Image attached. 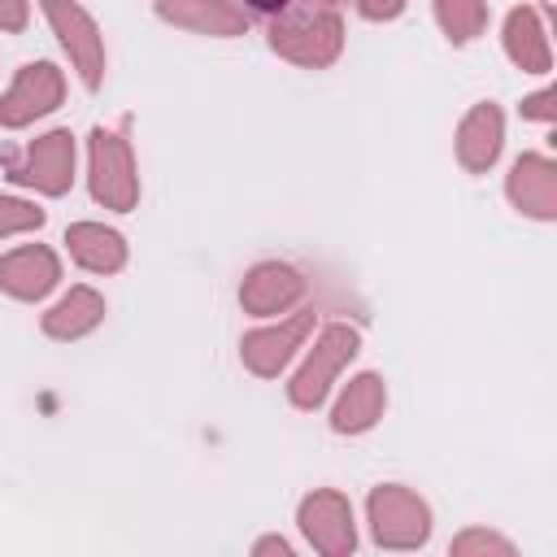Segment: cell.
<instances>
[{
  "label": "cell",
  "instance_id": "cell-1",
  "mask_svg": "<svg viewBox=\"0 0 557 557\" xmlns=\"http://www.w3.org/2000/svg\"><path fill=\"white\" fill-rule=\"evenodd\" d=\"M344 44L339 13H287L270 26V48L296 65H331Z\"/></svg>",
  "mask_w": 557,
  "mask_h": 557
},
{
  "label": "cell",
  "instance_id": "cell-2",
  "mask_svg": "<svg viewBox=\"0 0 557 557\" xmlns=\"http://www.w3.org/2000/svg\"><path fill=\"white\" fill-rule=\"evenodd\" d=\"M370 527L383 548H418L431 535V513L409 487L383 483L370 492Z\"/></svg>",
  "mask_w": 557,
  "mask_h": 557
},
{
  "label": "cell",
  "instance_id": "cell-3",
  "mask_svg": "<svg viewBox=\"0 0 557 557\" xmlns=\"http://www.w3.org/2000/svg\"><path fill=\"white\" fill-rule=\"evenodd\" d=\"M4 170L17 183H30L48 196H61L74 178V139H70V131H48L26 152H4Z\"/></svg>",
  "mask_w": 557,
  "mask_h": 557
},
{
  "label": "cell",
  "instance_id": "cell-4",
  "mask_svg": "<svg viewBox=\"0 0 557 557\" xmlns=\"http://www.w3.org/2000/svg\"><path fill=\"white\" fill-rule=\"evenodd\" d=\"M352 352H357V331H352V326H344V322H339V326H326V331L318 335L313 352L305 357L300 374H296V379H292V387H287L292 405H300V409H313V405H322L326 387L335 383L339 366H344Z\"/></svg>",
  "mask_w": 557,
  "mask_h": 557
},
{
  "label": "cell",
  "instance_id": "cell-5",
  "mask_svg": "<svg viewBox=\"0 0 557 557\" xmlns=\"http://www.w3.org/2000/svg\"><path fill=\"white\" fill-rule=\"evenodd\" d=\"M91 196L104 209L135 205V161L117 131H91Z\"/></svg>",
  "mask_w": 557,
  "mask_h": 557
},
{
  "label": "cell",
  "instance_id": "cell-6",
  "mask_svg": "<svg viewBox=\"0 0 557 557\" xmlns=\"http://www.w3.org/2000/svg\"><path fill=\"white\" fill-rule=\"evenodd\" d=\"M44 13L52 22V30L61 35L65 52L74 57L78 74L87 87H100V70H104V48H100V30L87 17V9H78L74 0H44Z\"/></svg>",
  "mask_w": 557,
  "mask_h": 557
},
{
  "label": "cell",
  "instance_id": "cell-7",
  "mask_svg": "<svg viewBox=\"0 0 557 557\" xmlns=\"http://www.w3.org/2000/svg\"><path fill=\"white\" fill-rule=\"evenodd\" d=\"M300 531L326 557H344L357 544L352 509H348V500L339 492H313V496H305L300 500Z\"/></svg>",
  "mask_w": 557,
  "mask_h": 557
},
{
  "label": "cell",
  "instance_id": "cell-8",
  "mask_svg": "<svg viewBox=\"0 0 557 557\" xmlns=\"http://www.w3.org/2000/svg\"><path fill=\"white\" fill-rule=\"evenodd\" d=\"M61 70L39 61V65H22L13 87L0 96V126H26L30 117L48 113L61 104Z\"/></svg>",
  "mask_w": 557,
  "mask_h": 557
},
{
  "label": "cell",
  "instance_id": "cell-9",
  "mask_svg": "<svg viewBox=\"0 0 557 557\" xmlns=\"http://www.w3.org/2000/svg\"><path fill=\"white\" fill-rule=\"evenodd\" d=\"M309 326H313V313H296V318H287L283 326H270V331H252V335H244V344H239L244 366H248L252 374H261V379L278 374V370L287 366V357L300 348V339L309 335Z\"/></svg>",
  "mask_w": 557,
  "mask_h": 557
},
{
  "label": "cell",
  "instance_id": "cell-10",
  "mask_svg": "<svg viewBox=\"0 0 557 557\" xmlns=\"http://www.w3.org/2000/svg\"><path fill=\"white\" fill-rule=\"evenodd\" d=\"M509 200L531 213V218H553L557 213V165L548 157H518L509 170Z\"/></svg>",
  "mask_w": 557,
  "mask_h": 557
},
{
  "label": "cell",
  "instance_id": "cell-11",
  "mask_svg": "<svg viewBox=\"0 0 557 557\" xmlns=\"http://www.w3.org/2000/svg\"><path fill=\"white\" fill-rule=\"evenodd\" d=\"M57 283V257L39 244L17 248L9 257H0V287L17 300H39L48 287Z\"/></svg>",
  "mask_w": 557,
  "mask_h": 557
},
{
  "label": "cell",
  "instance_id": "cell-12",
  "mask_svg": "<svg viewBox=\"0 0 557 557\" xmlns=\"http://www.w3.org/2000/svg\"><path fill=\"white\" fill-rule=\"evenodd\" d=\"M300 274L292 270V265H278V261H265V265H257L248 278H244V287H239V300H244V309L248 313H278V309H287L296 296H300Z\"/></svg>",
  "mask_w": 557,
  "mask_h": 557
},
{
  "label": "cell",
  "instance_id": "cell-13",
  "mask_svg": "<svg viewBox=\"0 0 557 557\" xmlns=\"http://www.w3.org/2000/svg\"><path fill=\"white\" fill-rule=\"evenodd\" d=\"M500 109L496 104H474L457 131V157L466 170H487L500 152Z\"/></svg>",
  "mask_w": 557,
  "mask_h": 557
},
{
  "label": "cell",
  "instance_id": "cell-14",
  "mask_svg": "<svg viewBox=\"0 0 557 557\" xmlns=\"http://www.w3.org/2000/svg\"><path fill=\"white\" fill-rule=\"evenodd\" d=\"M65 244H70V252H74L78 265L100 270V274H109V270H117V265L126 261V244H122V235L109 231V226H96V222H78V226H70V231H65Z\"/></svg>",
  "mask_w": 557,
  "mask_h": 557
},
{
  "label": "cell",
  "instance_id": "cell-15",
  "mask_svg": "<svg viewBox=\"0 0 557 557\" xmlns=\"http://www.w3.org/2000/svg\"><path fill=\"white\" fill-rule=\"evenodd\" d=\"M383 400H387L383 379H379V374H357V379L344 387L339 405H335V418H331V422H335V431L352 435V431L374 426V418L383 413Z\"/></svg>",
  "mask_w": 557,
  "mask_h": 557
},
{
  "label": "cell",
  "instance_id": "cell-16",
  "mask_svg": "<svg viewBox=\"0 0 557 557\" xmlns=\"http://www.w3.org/2000/svg\"><path fill=\"white\" fill-rule=\"evenodd\" d=\"M505 48H509V57L527 74H544L553 65L548 39H544V26H540V13L535 9H513L509 13V22H505Z\"/></svg>",
  "mask_w": 557,
  "mask_h": 557
},
{
  "label": "cell",
  "instance_id": "cell-17",
  "mask_svg": "<svg viewBox=\"0 0 557 557\" xmlns=\"http://www.w3.org/2000/svg\"><path fill=\"white\" fill-rule=\"evenodd\" d=\"M104 318V300L91 292V287H70V296L44 313V331L52 339H78L87 335L96 322Z\"/></svg>",
  "mask_w": 557,
  "mask_h": 557
},
{
  "label": "cell",
  "instance_id": "cell-18",
  "mask_svg": "<svg viewBox=\"0 0 557 557\" xmlns=\"http://www.w3.org/2000/svg\"><path fill=\"white\" fill-rule=\"evenodd\" d=\"M161 13L178 26L205 30V35H239L244 13H235L226 0H161Z\"/></svg>",
  "mask_w": 557,
  "mask_h": 557
},
{
  "label": "cell",
  "instance_id": "cell-19",
  "mask_svg": "<svg viewBox=\"0 0 557 557\" xmlns=\"http://www.w3.org/2000/svg\"><path fill=\"white\" fill-rule=\"evenodd\" d=\"M435 17L448 30V39L466 44L487 26V4L483 0H435Z\"/></svg>",
  "mask_w": 557,
  "mask_h": 557
},
{
  "label": "cell",
  "instance_id": "cell-20",
  "mask_svg": "<svg viewBox=\"0 0 557 557\" xmlns=\"http://www.w3.org/2000/svg\"><path fill=\"white\" fill-rule=\"evenodd\" d=\"M39 222H44V209H35L26 200H13V196H0V239L17 235V231H30Z\"/></svg>",
  "mask_w": 557,
  "mask_h": 557
},
{
  "label": "cell",
  "instance_id": "cell-21",
  "mask_svg": "<svg viewBox=\"0 0 557 557\" xmlns=\"http://www.w3.org/2000/svg\"><path fill=\"white\" fill-rule=\"evenodd\" d=\"M453 553H457V557H470V553H496V557H509L513 548H509V540H500V535L466 531L461 540H453Z\"/></svg>",
  "mask_w": 557,
  "mask_h": 557
},
{
  "label": "cell",
  "instance_id": "cell-22",
  "mask_svg": "<svg viewBox=\"0 0 557 557\" xmlns=\"http://www.w3.org/2000/svg\"><path fill=\"white\" fill-rule=\"evenodd\" d=\"M0 26L22 30L26 26V0H0Z\"/></svg>",
  "mask_w": 557,
  "mask_h": 557
},
{
  "label": "cell",
  "instance_id": "cell-23",
  "mask_svg": "<svg viewBox=\"0 0 557 557\" xmlns=\"http://www.w3.org/2000/svg\"><path fill=\"white\" fill-rule=\"evenodd\" d=\"M357 9H361L366 17H379V22H383V17H396V13L405 9V0H357Z\"/></svg>",
  "mask_w": 557,
  "mask_h": 557
},
{
  "label": "cell",
  "instance_id": "cell-24",
  "mask_svg": "<svg viewBox=\"0 0 557 557\" xmlns=\"http://www.w3.org/2000/svg\"><path fill=\"white\" fill-rule=\"evenodd\" d=\"M522 113H527V117H553V113H557V109H553V91L527 96V100H522Z\"/></svg>",
  "mask_w": 557,
  "mask_h": 557
},
{
  "label": "cell",
  "instance_id": "cell-25",
  "mask_svg": "<svg viewBox=\"0 0 557 557\" xmlns=\"http://www.w3.org/2000/svg\"><path fill=\"white\" fill-rule=\"evenodd\" d=\"M248 4H257L261 13H274V17H278V13H287V0H248Z\"/></svg>",
  "mask_w": 557,
  "mask_h": 557
},
{
  "label": "cell",
  "instance_id": "cell-26",
  "mask_svg": "<svg viewBox=\"0 0 557 557\" xmlns=\"http://www.w3.org/2000/svg\"><path fill=\"white\" fill-rule=\"evenodd\" d=\"M257 553H287V544H283V540H261Z\"/></svg>",
  "mask_w": 557,
  "mask_h": 557
}]
</instances>
